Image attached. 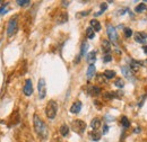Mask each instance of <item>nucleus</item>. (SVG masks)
Instances as JSON below:
<instances>
[{
    "label": "nucleus",
    "instance_id": "nucleus-1",
    "mask_svg": "<svg viewBox=\"0 0 147 142\" xmlns=\"http://www.w3.org/2000/svg\"><path fill=\"white\" fill-rule=\"evenodd\" d=\"M33 125H34V130L36 132V134L42 139V140H45L48 138V127L45 123L43 122V120L37 115V114H34L33 115Z\"/></svg>",
    "mask_w": 147,
    "mask_h": 142
},
{
    "label": "nucleus",
    "instance_id": "nucleus-21",
    "mask_svg": "<svg viewBox=\"0 0 147 142\" xmlns=\"http://www.w3.org/2000/svg\"><path fill=\"white\" fill-rule=\"evenodd\" d=\"M103 74H104V77H105L107 79H112V78H114V77H115V71L105 70L104 72H103Z\"/></svg>",
    "mask_w": 147,
    "mask_h": 142
},
{
    "label": "nucleus",
    "instance_id": "nucleus-5",
    "mask_svg": "<svg viewBox=\"0 0 147 142\" xmlns=\"http://www.w3.org/2000/svg\"><path fill=\"white\" fill-rule=\"evenodd\" d=\"M37 90H38V98L40 99H44L47 96V84H45V79L41 78L37 82Z\"/></svg>",
    "mask_w": 147,
    "mask_h": 142
},
{
    "label": "nucleus",
    "instance_id": "nucleus-19",
    "mask_svg": "<svg viewBox=\"0 0 147 142\" xmlns=\"http://www.w3.org/2000/svg\"><path fill=\"white\" fill-rule=\"evenodd\" d=\"M121 72L123 73V76H125L126 78L131 79V77H132V71L130 70V68H128V67H122V68H121Z\"/></svg>",
    "mask_w": 147,
    "mask_h": 142
},
{
    "label": "nucleus",
    "instance_id": "nucleus-25",
    "mask_svg": "<svg viewBox=\"0 0 147 142\" xmlns=\"http://www.w3.org/2000/svg\"><path fill=\"white\" fill-rule=\"evenodd\" d=\"M147 7L145 3H140V5H138L136 8H135V11L136 13H142V11H144V10H146Z\"/></svg>",
    "mask_w": 147,
    "mask_h": 142
},
{
    "label": "nucleus",
    "instance_id": "nucleus-27",
    "mask_svg": "<svg viewBox=\"0 0 147 142\" xmlns=\"http://www.w3.org/2000/svg\"><path fill=\"white\" fill-rule=\"evenodd\" d=\"M121 124L122 126L125 127V129H128L129 126H130V123H129V120L126 117V116H123L122 119H121Z\"/></svg>",
    "mask_w": 147,
    "mask_h": 142
},
{
    "label": "nucleus",
    "instance_id": "nucleus-34",
    "mask_svg": "<svg viewBox=\"0 0 147 142\" xmlns=\"http://www.w3.org/2000/svg\"><path fill=\"white\" fill-rule=\"evenodd\" d=\"M62 3H63V6H65V7H68L70 2H69V1H62Z\"/></svg>",
    "mask_w": 147,
    "mask_h": 142
},
{
    "label": "nucleus",
    "instance_id": "nucleus-2",
    "mask_svg": "<svg viewBox=\"0 0 147 142\" xmlns=\"http://www.w3.org/2000/svg\"><path fill=\"white\" fill-rule=\"evenodd\" d=\"M18 31V16H14L9 19L7 25V36L10 38Z\"/></svg>",
    "mask_w": 147,
    "mask_h": 142
},
{
    "label": "nucleus",
    "instance_id": "nucleus-23",
    "mask_svg": "<svg viewBox=\"0 0 147 142\" xmlns=\"http://www.w3.org/2000/svg\"><path fill=\"white\" fill-rule=\"evenodd\" d=\"M114 86H117L118 88H123L125 86V81L122 78H117L115 81H114Z\"/></svg>",
    "mask_w": 147,
    "mask_h": 142
},
{
    "label": "nucleus",
    "instance_id": "nucleus-35",
    "mask_svg": "<svg viewBox=\"0 0 147 142\" xmlns=\"http://www.w3.org/2000/svg\"><path fill=\"white\" fill-rule=\"evenodd\" d=\"M143 50H144V52L147 54V45H144V46H143Z\"/></svg>",
    "mask_w": 147,
    "mask_h": 142
},
{
    "label": "nucleus",
    "instance_id": "nucleus-11",
    "mask_svg": "<svg viewBox=\"0 0 147 142\" xmlns=\"http://www.w3.org/2000/svg\"><path fill=\"white\" fill-rule=\"evenodd\" d=\"M142 62L140 61H136V60H132L131 62H130V70L132 71V72H137V71L140 69V67H142Z\"/></svg>",
    "mask_w": 147,
    "mask_h": 142
},
{
    "label": "nucleus",
    "instance_id": "nucleus-28",
    "mask_svg": "<svg viewBox=\"0 0 147 142\" xmlns=\"http://www.w3.org/2000/svg\"><path fill=\"white\" fill-rule=\"evenodd\" d=\"M8 3H3L1 7H0V15H5L8 13Z\"/></svg>",
    "mask_w": 147,
    "mask_h": 142
},
{
    "label": "nucleus",
    "instance_id": "nucleus-10",
    "mask_svg": "<svg viewBox=\"0 0 147 142\" xmlns=\"http://www.w3.org/2000/svg\"><path fill=\"white\" fill-rule=\"evenodd\" d=\"M87 92H88V95H91V96H98L100 94H101V88H98V87H96V86H88L87 87Z\"/></svg>",
    "mask_w": 147,
    "mask_h": 142
},
{
    "label": "nucleus",
    "instance_id": "nucleus-15",
    "mask_svg": "<svg viewBox=\"0 0 147 142\" xmlns=\"http://www.w3.org/2000/svg\"><path fill=\"white\" fill-rule=\"evenodd\" d=\"M86 61L90 64H94V62L96 61V51H92V52L87 53V55H86Z\"/></svg>",
    "mask_w": 147,
    "mask_h": 142
},
{
    "label": "nucleus",
    "instance_id": "nucleus-26",
    "mask_svg": "<svg viewBox=\"0 0 147 142\" xmlns=\"http://www.w3.org/2000/svg\"><path fill=\"white\" fill-rule=\"evenodd\" d=\"M107 8H108V5H107V3H104V2H103V3H101V10H100V11H97L96 14H94V15H95V17H97V16L102 15V13H103L104 10H107Z\"/></svg>",
    "mask_w": 147,
    "mask_h": 142
},
{
    "label": "nucleus",
    "instance_id": "nucleus-13",
    "mask_svg": "<svg viewBox=\"0 0 147 142\" xmlns=\"http://www.w3.org/2000/svg\"><path fill=\"white\" fill-rule=\"evenodd\" d=\"M67 20H68V14L61 13L57 17V24H65V23H67Z\"/></svg>",
    "mask_w": 147,
    "mask_h": 142
},
{
    "label": "nucleus",
    "instance_id": "nucleus-4",
    "mask_svg": "<svg viewBox=\"0 0 147 142\" xmlns=\"http://www.w3.org/2000/svg\"><path fill=\"white\" fill-rule=\"evenodd\" d=\"M71 129L74 132H76L78 134H83L86 130V123L82 120H75L71 122Z\"/></svg>",
    "mask_w": 147,
    "mask_h": 142
},
{
    "label": "nucleus",
    "instance_id": "nucleus-32",
    "mask_svg": "<svg viewBox=\"0 0 147 142\" xmlns=\"http://www.w3.org/2000/svg\"><path fill=\"white\" fill-rule=\"evenodd\" d=\"M131 35H132V31H131L130 28H128V27L125 28V36H126V37H130Z\"/></svg>",
    "mask_w": 147,
    "mask_h": 142
},
{
    "label": "nucleus",
    "instance_id": "nucleus-33",
    "mask_svg": "<svg viewBox=\"0 0 147 142\" xmlns=\"http://www.w3.org/2000/svg\"><path fill=\"white\" fill-rule=\"evenodd\" d=\"M108 132H109V126L105 124L103 126V132H102V134H107Z\"/></svg>",
    "mask_w": 147,
    "mask_h": 142
},
{
    "label": "nucleus",
    "instance_id": "nucleus-6",
    "mask_svg": "<svg viewBox=\"0 0 147 142\" xmlns=\"http://www.w3.org/2000/svg\"><path fill=\"white\" fill-rule=\"evenodd\" d=\"M107 34L109 36L110 41L112 43H115L118 41V34H117V29L112 26V25H108V28H107Z\"/></svg>",
    "mask_w": 147,
    "mask_h": 142
},
{
    "label": "nucleus",
    "instance_id": "nucleus-9",
    "mask_svg": "<svg viewBox=\"0 0 147 142\" xmlns=\"http://www.w3.org/2000/svg\"><path fill=\"white\" fill-rule=\"evenodd\" d=\"M80 111H82V102L76 100L70 107V113L71 114H78Z\"/></svg>",
    "mask_w": 147,
    "mask_h": 142
},
{
    "label": "nucleus",
    "instance_id": "nucleus-29",
    "mask_svg": "<svg viewBox=\"0 0 147 142\" xmlns=\"http://www.w3.org/2000/svg\"><path fill=\"white\" fill-rule=\"evenodd\" d=\"M17 3L20 7H26V6H28L31 3V1L30 0H17Z\"/></svg>",
    "mask_w": 147,
    "mask_h": 142
},
{
    "label": "nucleus",
    "instance_id": "nucleus-30",
    "mask_svg": "<svg viewBox=\"0 0 147 142\" xmlns=\"http://www.w3.org/2000/svg\"><path fill=\"white\" fill-rule=\"evenodd\" d=\"M96 79H97V81H100L101 84H105V82H107V78L104 77V74H97Z\"/></svg>",
    "mask_w": 147,
    "mask_h": 142
},
{
    "label": "nucleus",
    "instance_id": "nucleus-31",
    "mask_svg": "<svg viewBox=\"0 0 147 142\" xmlns=\"http://www.w3.org/2000/svg\"><path fill=\"white\" fill-rule=\"evenodd\" d=\"M111 60H112V56H111V54H105L104 55V58H103V61L105 62V63H108V62H110Z\"/></svg>",
    "mask_w": 147,
    "mask_h": 142
},
{
    "label": "nucleus",
    "instance_id": "nucleus-16",
    "mask_svg": "<svg viewBox=\"0 0 147 142\" xmlns=\"http://www.w3.org/2000/svg\"><path fill=\"white\" fill-rule=\"evenodd\" d=\"M95 71H96L95 66H94V64H90V67H88V69H87V72H86V77H87V79H88V80H90V79H92L93 77H94Z\"/></svg>",
    "mask_w": 147,
    "mask_h": 142
},
{
    "label": "nucleus",
    "instance_id": "nucleus-20",
    "mask_svg": "<svg viewBox=\"0 0 147 142\" xmlns=\"http://www.w3.org/2000/svg\"><path fill=\"white\" fill-rule=\"evenodd\" d=\"M101 133H98L97 131H92L91 133H90V138L92 139L93 141H98L100 139H101Z\"/></svg>",
    "mask_w": 147,
    "mask_h": 142
},
{
    "label": "nucleus",
    "instance_id": "nucleus-8",
    "mask_svg": "<svg viewBox=\"0 0 147 142\" xmlns=\"http://www.w3.org/2000/svg\"><path fill=\"white\" fill-rule=\"evenodd\" d=\"M147 40V34L146 33H143V32H137L135 33V41L137 43H140V44H145Z\"/></svg>",
    "mask_w": 147,
    "mask_h": 142
},
{
    "label": "nucleus",
    "instance_id": "nucleus-7",
    "mask_svg": "<svg viewBox=\"0 0 147 142\" xmlns=\"http://www.w3.org/2000/svg\"><path fill=\"white\" fill-rule=\"evenodd\" d=\"M23 91H24L25 96H31L33 94V84H32L31 79H26L25 80V85H24Z\"/></svg>",
    "mask_w": 147,
    "mask_h": 142
},
{
    "label": "nucleus",
    "instance_id": "nucleus-12",
    "mask_svg": "<svg viewBox=\"0 0 147 142\" xmlns=\"http://www.w3.org/2000/svg\"><path fill=\"white\" fill-rule=\"evenodd\" d=\"M101 46H102V50H103V52L105 54H109V52L111 51V43L110 41H108V40H103L102 41V44H101Z\"/></svg>",
    "mask_w": 147,
    "mask_h": 142
},
{
    "label": "nucleus",
    "instance_id": "nucleus-14",
    "mask_svg": "<svg viewBox=\"0 0 147 142\" xmlns=\"http://www.w3.org/2000/svg\"><path fill=\"white\" fill-rule=\"evenodd\" d=\"M101 124H102L101 119L95 117V119H93L92 122H91V127L93 129V131H97V130H98V127L101 126Z\"/></svg>",
    "mask_w": 147,
    "mask_h": 142
},
{
    "label": "nucleus",
    "instance_id": "nucleus-22",
    "mask_svg": "<svg viewBox=\"0 0 147 142\" xmlns=\"http://www.w3.org/2000/svg\"><path fill=\"white\" fill-rule=\"evenodd\" d=\"M87 49H88V43L87 42H84L82 44V48H80V56H84L86 52H87Z\"/></svg>",
    "mask_w": 147,
    "mask_h": 142
},
{
    "label": "nucleus",
    "instance_id": "nucleus-17",
    "mask_svg": "<svg viewBox=\"0 0 147 142\" xmlns=\"http://www.w3.org/2000/svg\"><path fill=\"white\" fill-rule=\"evenodd\" d=\"M59 131H60V134L66 138V137H68V134H69V126L67 124H62L60 126Z\"/></svg>",
    "mask_w": 147,
    "mask_h": 142
},
{
    "label": "nucleus",
    "instance_id": "nucleus-24",
    "mask_svg": "<svg viewBox=\"0 0 147 142\" xmlns=\"http://www.w3.org/2000/svg\"><path fill=\"white\" fill-rule=\"evenodd\" d=\"M86 35H87V38L93 40V38H94V36H95V31L93 29L92 27H88V28L86 29Z\"/></svg>",
    "mask_w": 147,
    "mask_h": 142
},
{
    "label": "nucleus",
    "instance_id": "nucleus-3",
    "mask_svg": "<svg viewBox=\"0 0 147 142\" xmlns=\"http://www.w3.org/2000/svg\"><path fill=\"white\" fill-rule=\"evenodd\" d=\"M57 112H58V104L55 103V100H50L47 107H45V115L49 120H53L57 115Z\"/></svg>",
    "mask_w": 147,
    "mask_h": 142
},
{
    "label": "nucleus",
    "instance_id": "nucleus-18",
    "mask_svg": "<svg viewBox=\"0 0 147 142\" xmlns=\"http://www.w3.org/2000/svg\"><path fill=\"white\" fill-rule=\"evenodd\" d=\"M90 23H91V27H92L95 32H100V31H101V24H100V21H98V20H96V19H92Z\"/></svg>",
    "mask_w": 147,
    "mask_h": 142
}]
</instances>
